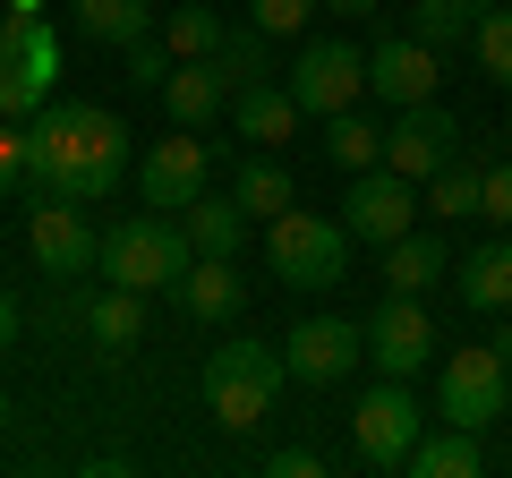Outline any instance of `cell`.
Returning a JSON list of instances; mask_svg holds the SVG:
<instances>
[{
  "label": "cell",
  "mask_w": 512,
  "mask_h": 478,
  "mask_svg": "<svg viewBox=\"0 0 512 478\" xmlns=\"http://www.w3.org/2000/svg\"><path fill=\"white\" fill-rule=\"evenodd\" d=\"M52 77H60V43L43 9H9L0 18V120H35Z\"/></svg>",
  "instance_id": "6"
},
{
  "label": "cell",
  "mask_w": 512,
  "mask_h": 478,
  "mask_svg": "<svg viewBox=\"0 0 512 478\" xmlns=\"http://www.w3.org/2000/svg\"><path fill=\"white\" fill-rule=\"evenodd\" d=\"M436 86H444V52H436V43H419L410 26H402V35H384L376 52H367V94H384L393 111L436 103Z\"/></svg>",
  "instance_id": "14"
},
{
  "label": "cell",
  "mask_w": 512,
  "mask_h": 478,
  "mask_svg": "<svg viewBox=\"0 0 512 478\" xmlns=\"http://www.w3.org/2000/svg\"><path fill=\"white\" fill-rule=\"evenodd\" d=\"M384 0H325V18H376Z\"/></svg>",
  "instance_id": "38"
},
{
  "label": "cell",
  "mask_w": 512,
  "mask_h": 478,
  "mask_svg": "<svg viewBox=\"0 0 512 478\" xmlns=\"http://www.w3.org/2000/svg\"><path fill=\"white\" fill-rule=\"evenodd\" d=\"M180 69V60H171V43L163 35H146V43H128V86L137 94H163V77Z\"/></svg>",
  "instance_id": "32"
},
{
  "label": "cell",
  "mask_w": 512,
  "mask_h": 478,
  "mask_svg": "<svg viewBox=\"0 0 512 478\" xmlns=\"http://www.w3.org/2000/svg\"><path fill=\"white\" fill-rule=\"evenodd\" d=\"M171 299H180V308L197 316V325H222V316H239V308H248V282L231 274V257H197V265L180 274V291H171Z\"/></svg>",
  "instance_id": "18"
},
{
  "label": "cell",
  "mask_w": 512,
  "mask_h": 478,
  "mask_svg": "<svg viewBox=\"0 0 512 478\" xmlns=\"http://www.w3.org/2000/svg\"><path fill=\"white\" fill-rule=\"evenodd\" d=\"M325 154L342 171H376L384 163V129L367 120V111H342V120H325Z\"/></svg>",
  "instance_id": "29"
},
{
  "label": "cell",
  "mask_w": 512,
  "mask_h": 478,
  "mask_svg": "<svg viewBox=\"0 0 512 478\" xmlns=\"http://www.w3.org/2000/svg\"><path fill=\"white\" fill-rule=\"evenodd\" d=\"M444 265H453V257H444V239H436V231H402L393 248H384V291L427 299V291L444 282Z\"/></svg>",
  "instance_id": "20"
},
{
  "label": "cell",
  "mask_w": 512,
  "mask_h": 478,
  "mask_svg": "<svg viewBox=\"0 0 512 478\" xmlns=\"http://www.w3.org/2000/svg\"><path fill=\"white\" fill-rule=\"evenodd\" d=\"M231 197L248 205V222H274V214L299 205V180H291V163H274V154H248L239 180H231Z\"/></svg>",
  "instance_id": "22"
},
{
  "label": "cell",
  "mask_w": 512,
  "mask_h": 478,
  "mask_svg": "<svg viewBox=\"0 0 512 478\" xmlns=\"http://www.w3.org/2000/svg\"><path fill=\"white\" fill-rule=\"evenodd\" d=\"M350 248H359V239L342 231V214L291 205V214L265 222V257H274V274L291 282V291H333V282L350 274Z\"/></svg>",
  "instance_id": "4"
},
{
  "label": "cell",
  "mask_w": 512,
  "mask_h": 478,
  "mask_svg": "<svg viewBox=\"0 0 512 478\" xmlns=\"http://www.w3.org/2000/svg\"><path fill=\"white\" fill-rule=\"evenodd\" d=\"M402 470H410V478H478V470H487V444H478L470 427H453V419H444V427H427V436L410 444V461H402Z\"/></svg>",
  "instance_id": "19"
},
{
  "label": "cell",
  "mask_w": 512,
  "mask_h": 478,
  "mask_svg": "<svg viewBox=\"0 0 512 478\" xmlns=\"http://www.w3.org/2000/svg\"><path fill=\"white\" fill-rule=\"evenodd\" d=\"M291 94H299L308 120H342V111H359V94H367V52H359V43H342V35L299 43V52H291Z\"/></svg>",
  "instance_id": "9"
},
{
  "label": "cell",
  "mask_w": 512,
  "mask_h": 478,
  "mask_svg": "<svg viewBox=\"0 0 512 478\" xmlns=\"http://www.w3.org/2000/svg\"><path fill=\"white\" fill-rule=\"evenodd\" d=\"M26 188L35 197H86L103 205L128 171V129L103 103H43L35 129H26Z\"/></svg>",
  "instance_id": "1"
},
{
  "label": "cell",
  "mask_w": 512,
  "mask_h": 478,
  "mask_svg": "<svg viewBox=\"0 0 512 478\" xmlns=\"http://www.w3.org/2000/svg\"><path fill=\"white\" fill-rule=\"evenodd\" d=\"M18 325H26V316H18V291H0V359L18 350Z\"/></svg>",
  "instance_id": "37"
},
{
  "label": "cell",
  "mask_w": 512,
  "mask_h": 478,
  "mask_svg": "<svg viewBox=\"0 0 512 478\" xmlns=\"http://www.w3.org/2000/svg\"><path fill=\"white\" fill-rule=\"evenodd\" d=\"M487 342H495V350H504V359H512V325H495V333H487Z\"/></svg>",
  "instance_id": "39"
},
{
  "label": "cell",
  "mask_w": 512,
  "mask_h": 478,
  "mask_svg": "<svg viewBox=\"0 0 512 478\" xmlns=\"http://www.w3.org/2000/svg\"><path fill=\"white\" fill-rule=\"evenodd\" d=\"M282 385H291V359H282V342L231 333L222 350H205V410H214L222 436H256V427L274 419Z\"/></svg>",
  "instance_id": "2"
},
{
  "label": "cell",
  "mask_w": 512,
  "mask_h": 478,
  "mask_svg": "<svg viewBox=\"0 0 512 478\" xmlns=\"http://www.w3.org/2000/svg\"><path fill=\"white\" fill-rule=\"evenodd\" d=\"M478 9H512V0H478Z\"/></svg>",
  "instance_id": "41"
},
{
  "label": "cell",
  "mask_w": 512,
  "mask_h": 478,
  "mask_svg": "<svg viewBox=\"0 0 512 478\" xmlns=\"http://www.w3.org/2000/svg\"><path fill=\"white\" fill-rule=\"evenodd\" d=\"M197 265V248H188V231L171 214H120L103 231V282H120V291H180V274Z\"/></svg>",
  "instance_id": "3"
},
{
  "label": "cell",
  "mask_w": 512,
  "mask_h": 478,
  "mask_svg": "<svg viewBox=\"0 0 512 478\" xmlns=\"http://www.w3.org/2000/svg\"><path fill=\"white\" fill-rule=\"evenodd\" d=\"M504 146H512V120H504Z\"/></svg>",
  "instance_id": "43"
},
{
  "label": "cell",
  "mask_w": 512,
  "mask_h": 478,
  "mask_svg": "<svg viewBox=\"0 0 512 478\" xmlns=\"http://www.w3.org/2000/svg\"><path fill=\"white\" fill-rule=\"evenodd\" d=\"M478 180H487V163H478V154L461 146L453 163H444L436 180L419 188V197H427V214H436V222H461V214H478Z\"/></svg>",
  "instance_id": "26"
},
{
  "label": "cell",
  "mask_w": 512,
  "mask_h": 478,
  "mask_svg": "<svg viewBox=\"0 0 512 478\" xmlns=\"http://www.w3.org/2000/svg\"><path fill=\"white\" fill-rule=\"evenodd\" d=\"M180 231H188L197 257H239V248H248V205L239 197H197L180 214Z\"/></svg>",
  "instance_id": "21"
},
{
  "label": "cell",
  "mask_w": 512,
  "mask_h": 478,
  "mask_svg": "<svg viewBox=\"0 0 512 478\" xmlns=\"http://www.w3.org/2000/svg\"><path fill=\"white\" fill-rule=\"evenodd\" d=\"M470 52H478V69H487V86H512V9H478Z\"/></svg>",
  "instance_id": "31"
},
{
  "label": "cell",
  "mask_w": 512,
  "mask_h": 478,
  "mask_svg": "<svg viewBox=\"0 0 512 478\" xmlns=\"http://www.w3.org/2000/svg\"><path fill=\"white\" fill-rule=\"evenodd\" d=\"M77 26H86V43H146L154 35V0H69Z\"/></svg>",
  "instance_id": "24"
},
{
  "label": "cell",
  "mask_w": 512,
  "mask_h": 478,
  "mask_svg": "<svg viewBox=\"0 0 512 478\" xmlns=\"http://www.w3.org/2000/svg\"><path fill=\"white\" fill-rule=\"evenodd\" d=\"M461 146H470V137H461V120H453L444 103H410L402 120L384 129V171H402V180H419V188H427Z\"/></svg>",
  "instance_id": "11"
},
{
  "label": "cell",
  "mask_w": 512,
  "mask_h": 478,
  "mask_svg": "<svg viewBox=\"0 0 512 478\" xmlns=\"http://www.w3.org/2000/svg\"><path fill=\"white\" fill-rule=\"evenodd\" d=\"M154 103L171 111V129H205V120H222V103H231V77H222L214 60H180Z\"/></svg>",
  "instance_id": "17"
},
{
  "label": "cell",
  "mask_w": 512,
  "mask_h": 478,
  "mask_svg": "<svg viewBox=\"0 0 512 478\" xmlns=\"http://www.w3.org/2000/svg\"><path fill=\"white\" fill-rule=\"evenodd\" d=\"M282 359H291L299 385H342V376H359V359H367V325H350V316H308V325H291Z\"/></svg>",
  "instance_id": "15"
},
{
  "label": "cell",
  "mask_w": 512,
  "mask_h": 478,
  "mask_svg": "<svg viewBox=\"0 0 512 478\" xmlns=\"http://www.w3.org/2000/svg\"><path fill=\"white\" fill-rule=\"evenodd\" d=\"M214 69L231 77V94L239 86H256V77H274V35H265V26H231V35H222V52H214Z\"/></svg>",
  "instance_id": "27"
},
{
  "label": "cell",
  "mask_w": 512,
  "mask_h": 478,
  "mask_svg": "<svg viewBox=\"0 0 512 478\" xmlns=\"http://www.w3.org/2000/svg\"><path fill=\"white\" fill-rule=\"evenodd\" d=\"M248 18L256 26H265V35H299V26H308V18H325V0H248Z\"/></svg>",
  "instance_id": "33"
},
{
  "label": "cell",
  "mask_w": 512,
  "mask_h": 478,
  "mask_svg": "<svg viewBox=\"0 0 512 478\" xmlns=\"http://www.w3.org/2000/svg\"><path fill=\"white\" fill-rule=\"evenodd\" d=\"M427 350H436V316H427V299L384 291L376 316H367V359H376V376H419Z\"/></svg>",
  "instance_id": "12"
},
{
  "label": "cell",
  "mask_w": 512,
  "mask_h": 478,
  "mask_svg": "<svg viewBox=\"0 0 512 478\" xmlns=\"http://www.w3.org/2000/svg\"><path fill=\"white\" fill-rule=\"evenodd\" d=\"M222 9H205V0H188V9H171L163 18V43H171V60H214L222 52Z\"/></svg>",
  "instance_id": "28"
},
{
  "label": "cell",
  "mask_w": 512,
  "mask_h": 478,
  "mask_svg": "<svg viewBox=\"0 0 512 478\" xmlns=\"http://www.w3.org/2000/svg\"><path fill=\"white\" fill-rule=\"evenodd\" d=\"M504 410H512V359H504V350H495V342L444 350V368H436V419L487 436Z\"/></svg>",
  "instance_id": "5"
},
{
  "label": "cell",
  "mask_w": 512,
  "mask_h": 478,
  "mask_svg": "<svg viewBox=\"0 0 512 478\" xmlns=\"http://www.w3.org/2000/svg\"><path fill=\"white\" fill-rule=\"evenodd\" d=\"M205 171H214V146H205L197 129H171L163 146L137 163V188H146L154 214H188V205L205 197Z\"/></svg>",
  "instance_id": "13"
},
{
  "label": "cell",
  "mask_w": 512,
  "mask_h": 478,
  "mask_svg": "<svg viewBox=\"0 0 512 478\" xmlns=\"http://www.w3.org/2000/svg\"><path fill=\"white\" fill-rule=\"evenodd\" d=\"M419 436H427V410H419V393H410V376H384V385L359 393V410H350V453H359L367 470H402Z\"/></svg>",
  "instance_id": "7"
},
{
  "label": "cell",
  "mask_w": 512,
  "mask_h": 478,
  "mask_svg": "<svg viewBox=\"0 0 512 478\" xmlns=\"http://www.w3.org/2000/svg\"><path fill=\"white\" fill-rule=\"evenodd\" d=\"M0 427H9V393H0Z\"/></svg>",
  "instance_id": "42"
},
{
  "label": "cell",
  "mask_w": 512,
  "mask_h": 478,
  "mask_svg": "<svg viewBox=\"0 0 512 478\" xmlns=\"http://www.w3.org/2000/svg\"><path fill=\"white\" fill-rule=\"evenodd\" d=\"M231 129L248 137L256 154H274V146H291V137L308 129V111H299V94H291V86L256 77V86H239V94H231Z\"/></svg>",
  "instance_id": "16"
},
{
  "label": "cell",
  "mask_w": 512,
  "mask_h": 478,
  "mask_svg": "<svg viewBox=\"0 0 512 478\" xmlns=\"http://www.w3.org/2000/svg\"><path fill=\"white\" fill-rule=\"evenodd\" d=\"M265 470H274V478H316V470H325V461H316L308 444H282V453L265 461Z\"/></svg>",
  "instance_id": "36"
},
{
  "label": "cell",
  "mask_w": 512,
  "mask_h": 478,
  "mask_svg": "<svg viewBox=\"0 0 512 478\" xmlns=\"http://www.w3.org/2000/svg\"><path fill=\"white\" fill-rule=\"evenodd\" d=\"M478 214H495V231H512V154L487 163V180H478Z\"/></svg>",
  "instance_id": "34"
},
{
  "label": "cell",
  "mask_w": 512,
  "mask_h": 478,
  "mask_svg": "<svg viewBox=\"0 0 512 478\" xmlns=\"http://www.w3.org/2000/svg\"><path fill=\"white\" fill-rule=\"evenodd\" d=\"M9 9H43V0H9Z\"/></svg>",
  "instance_id": "40"
},
{
  "label": "cell",
  "mask_w": 512,
  "mask_h": 478,
  "mask_svg": "<svg viewBox=\"0 0 512 478\" xmlns=\"http://www.w3.org/2000/svg\"><path fill=\"white\" fill-rule=\"evenodd\" d=\"M26 154H35V146H26V129H0V197L26 180Z\"/></svg>",
  "instance_id": "35"
},
{
  "label": "cell",
  "mask_w": 512,
  "mask_h": 478,
  "mask_svg": "<svg viewBox=\"0 0 512 478\" xmlns=\"http://www.w3.org/2000/svg\"><path fill=\"white\" fill-rule=\"evenodd\" d=\"M86 333H94L103 350H137V342H146V291H120V282L94 291V299H86Z\"/></svg>",
  "instance_id": "23"
},
{
  "label": "cell",
  "mask_w": 512,
  "mask_h": 478,
  "mask_svg": "<svg viewBox=\"0 0 512 478\" xmlns=\"http://www.w3.org/2000/svg\"><path fill=\"white\" fill-rule=\"evenodd\" d=\"M470 26H478V0H410V35L436 43V52L470 43Z\"/></svg>",
  "instance_id": "30"
},
{
  "label": "cell",
  "mask_w": 512,
  "mask_h": 478,
  "mask_svg": "<svg viewBox=\"0 0 512 478\" xmlns=\"http://www.w3.org/2000/svg\"><path fill=\"white\" fill-rule=\"evenodd\" d=\"M461 308H478V316L512 308V231L495 239V248H478L470 265H461Z\"/></svg>",
  "instance_id": "25"
},
{
  "label": "cell",
  "mask_w": 512,
  "mask_h": 478,
  "mask_svg": "<svg viewBox=\"0 0 512 478\" xmlns=\"http://www.w3.org/2000/svg\"><path fill=\"white\" fill-rule=\"evenodd\" d=\"M342 231L359 239V248H393L402 231H419V214H427V197H419V180H402V171H350V188H342Z\"/></svg>",
  "instance_id": "8"
},
{
  "label": "cell",
  "mask_w": 512,
  "mask_h": 478,
  "mask_svg": "<svg viewBox=\"0 0 512 478\" xmlns=\"http://www.w3.org/2000/svg\"><path fill=\"white\" fill-rule=\"evenodd\" d=\"M26 248L52 282H86V265H103V231L86 222V197H35L26 205Z\"/></svg>",
  "instance_id": "10"
}]
</instances>
